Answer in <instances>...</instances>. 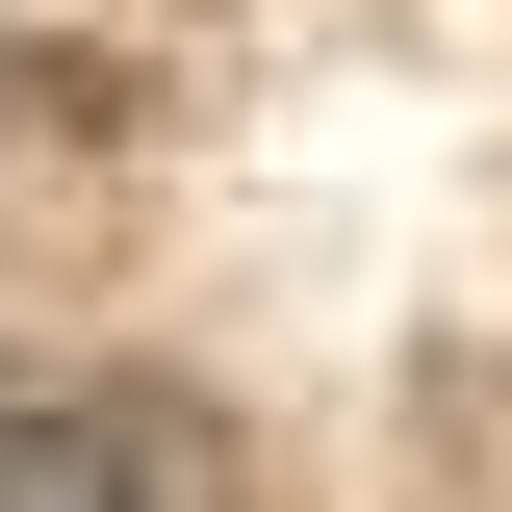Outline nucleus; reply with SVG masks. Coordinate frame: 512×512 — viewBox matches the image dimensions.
<instances>
[{
  "mask_svg": "<svg viewBox=\"0 0 512 512\" xmlns=\"http://www.w3.org/2000/svg\"><path fill=\"white\" fill-rule=\"evenodd\" d=\"M0 512H231L180 384H103V359H0Z\"/></svg>",
  "mask_w": 512,
  "mask_h": 512,
  "instance_id": "f257e3e1",
  "label": "nucleus"
}]
</instances>
